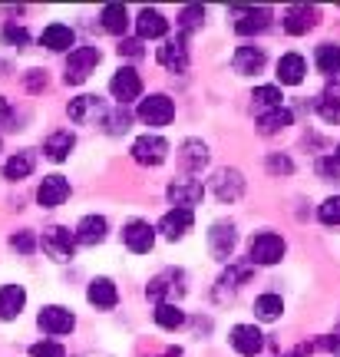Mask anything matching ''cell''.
Instances as JSON below:
<instances>
[{"label":"cell","instance_id":"23","mask_svg":"<svg viewBox=\"0 0 340 357\" xmlns=\"http://www.w3.org/2000/svg\"><path fill=\"white\" fill-rule=\"evenodd\" d=\"M317 24V10L314 7H288L284 10V17H281V26L288 30L291 37H301V33H307L311 26Z\"/></svg>","mask_w":340,"mask_h":357},{"label":"cell","instance_id":"34","mask_svg":"<svg viewBox=\"0 0 340 357\" xmlns=\"http://www.w3.org/2000/svg\"><path fill=\"white\" fill-rule=\"evenodd\" d=\"M252 102H254V109H258V116H261V113H271V109H281L284 96H281L277 86H258L252 93Z\"/></svg>","mask_w":340,"mask_h":357},{"label":"cell","instance_id":"37","mask_svg":"<svg viewBox=\"0 0 340 357\" xmlns=\"http://www.w3.org/2000/svg\"><path fill=\"white\" fill-rule=\"evenodd\" d=\"M317 113L327 126H340V100L337 96H320L317 100Z\"/></svg>","mask_w":340,"mask_h":357},{"label":"cell","instance_id":"16","mask_svg":"<svg viewBox=\"0 0 340 357\" xmlns=\"http://www.w3.org/2000/svg\"><path fill=\"white\" fill-rule=\"evenodd\" d=\"M205 195V185L199 182V178H176L172 185H169V202H172V208H189L192 205H199Z\"/></svg>","mask_w":340,"mask_h":357},{"label":"cell","instance_id":"6","mask_svg":"<svg viewBox=\"0 0 340 357\" xmlns=\"http://www.w3.org/2000/svg\"><path fill=\"white\" fill-rule=\"evenodd\" d=\"M132 159H136L139 166H162L165 155H169V142L162 136H155V132H146V136H139L132 142Z\"/></svg>","mask_w":340,"mask_h":357},{"label":"cell","instance_id":"30","mask_svg":"<svg viewBox=\"0 0 340 357\" xmlns=\"http://www.w3.org/2000/svg\"><path fill=\"white\" fill-rule=\"evenodd\" d=\"M284 314V301H281V294H258L254 298V318L258 321H277Z\"/></svg>","mask_w":340,"mask_h":357},{"label":"cell","instance_id":"38","mask_svg":"<svg viewBox=\"0 0 340 357\" xmlns=\"http://www.w3.org/2000/svg\"><path fill=\"white\" fill-rule=\"evenodd\" d=\"M205 24V7L202 3H192V7H182V13H178V26H182V33L185 30H195V26Z\"/></svg>","mask_w":340,"mask_h":357},{"label":"cell","instance_id":"25","mask_svg":"<svg viewBox=\"0 0 340 357\" xmlns=\"http://www.w3.org/2000/svg\"><path fill=\"white\" fill-rule=\"evenodd\" d=\"M73 149H76V136L70 129H56V132H50L47 142H43V153H47V159H53V162H66Z\"/></svg>","mask_w":340,"mask_h":357},{"label":"cell","instance_id":"4","mask_svg":"<svg viewBox=\"0 0 340 357\" xmlns=\"http://www.w3.org/2000/svg\"><path fill=\"white\" fill-rule=\"evenodd\" d=\"M139 119L152 129L169 126L176 119V102L169 100L165 93H152V96H146V100L139 102Z\"/></svg>","mask_w":340,"mask_h":357},{"label":"cell","instance_id":"43","mask_svg":"<svg viewBox=\"0 0 340 357\" xmlns=\"http://www.w3.org/2000/svg\"><path fill=\"white\" fill-rule=\"evenodd\" d=\"M317 172L327 178V182H337L340 178V166H337V159H320L317 162Z\"/></svg>","mask_w":340,"mask_h":357},{"label":"cell","instance_id":"39","mask_svg":"<svg viewBox=\"0 0 340 357\" xmlns=\"http://www.w3.org/2000/svg\"><path fill=\"white\" fill-rule=\"evenodd\" d=\"M317 215H320V222H324V225H340V195H330V199H324Z\"/></svg>","mask_w":340,"mask_h":357},{"label":"cell","instance_id":"19","mask_svg":"<svg viewBox=\"0 0 340 357\" xmlns=\"http://www.w3.org/2000/svg\"><path fill=\"white\" fill-rule=\"evenodd\" d=\"M106 235H109V222H106L102 215H83L79 218V225H76V231H73L76 245H86V248L102 245L106 242Z\"/></svg>","mask_w":340,"mask_h":357},{"label":"cell","instance_id":"13","mask_svg":"<svg viewBox=\"0 0 340 357\" xmlns=\"http://www.w3.org/2000/svg\"><path fill=\"white\" fill-rule=\"evenodd\" d=\"M212 192L218 195V202H238L245 195V178L238 169H218L212 176Z\"/></svg>","mask_w":340,"mask_h":357},{"label":"cell","instance_id":"14","mask_svg":"<svg viewBox=\"0 0 340 357\" xmlns=\"http://www.w3.org/2000/svg\"><path fill=\"white\" fill-rule=\"evenodd\" d=\"M235 242H238V231L231 222H215L208 229V252H212L218 261H228L231 252H235Z\"/></svg>","mask_w":340,"mask_h":357},{"label":"cell","instance_id":"35","mask_svg":"<svg viewBox=\"0 0 340 357\" xmlns=\"http://www.w3.org/2000/svg\"><path fill=\"white\" fill-rule=\"evenodd\" d=\"M252 268H254L252 261H235V265H228V271L222 275L218 284H222V288H241L245 281L252 278Z\"/></svg>","mask_w":340,"mask_h":357},{"label":"cell","instance_id":"40","mask_svg":"<svg viewBox=\"0 0 340 357\" xmlns=\"http://www.w3.org/2000/svg\"><path fill=\"white\" fill-rule=\"evenodd\" d=\"M3 43H7V47H17V50H24L26 43H30V33H26L24 26L7 24L3 26Z\"/></svg>","mask_w":340,"mask_h":357},{"label":"cell","instance_id":"3","mask_svg":"<svg viewBox=\"0 0 340 357\" xmlns=\"http://www.w3.org/2000/svg\"><path fill=\"white\" fill-rule=\"evenodd\" d=\"M40 248H43V255L53 258V261H70L76 255V238L73 231L63 229V225H50V229L43 231V238H40Z\"/></svg>","mask_w":340,"mask_h":357},{"label":"cell","instance_id":"26","mask_svg":"<svg viewBox=\"0 0 340 357\" xmlns=\"http://www.w3.org/2000/svg\"><path fill=\"white\" fill-rule=\"evenodd\" d=\"M178 162H182V169H189V172H202L208 166V146L202 139H185L182 149H178Z\"/></svg>","mask_w":340,"mask_h":357},{"label":"cell","instance_id":"47","mask_svg":"<svg viewBox=\"0 0 340 357\" xmlns=\"http://www.w3.org/2000/svg\"><path fill=\"white\" fill-rule=\"evenodd\" d=\"M334 159H337V166H340V146H337V153H334Z\"/></svg>","mask_w":340,"mask_h":357},{"label":"cell","instance_id":"46","mask_svg":"<svg viewBox=\"0 0 340 357\" xmlns=\"http://www.w3.org/2000/svg\"><path fill=\"white\" fill-rule=\"evenodd\" d=\"M268 169H271V172H291V159L288 155H271V159H268Z\"/></svg>","mask_w":340,"mask_h":357},{"label":"cell","instance_id":"15","mask_svg":"<svg viewBox=\"0 0 340 357\" xmlns=\"http://www.w3.org/2000/svg\"><path fill=\"white\" fill-rule=\"evenodd\" d=\"M228 344L235 347L241 357H254L261 354V347H265V334L258 331L254 324H235L231 334H228Z\"/></svg>","mask_w":340,"mask_h":357},{"label":"cell","instance_id":"21","mask_svg":"<svg viewBox=\"0 0 340 357\" xmlns=\"http://www.w3.org/2000/svg\"><path fill=\"white\" fill-rule=\"evenodd\" d=\"M304 73H307V60H304L301 53H284L281 60H277V83L281 86H298L304 83Z\"/></svg>","mask_w":340,"mask_h":357},{"label":"cell","instance_id":"22","mask_svg":"<svg viewBox=\"0 0 340 357\" xmlns=\"http://www.w3.org/2000/svg\"><path fill=\"white\" fill-rule=\"evenodd\" d=\"M136 33L139 40H159L169 33V20H165L159 10H152V7H142L136 17Z\"/></svg>","mask_w":340,"mask_h":357},{"label":"cell","instance_id":"2","mask_svg":"<svg viewBox=\"0 0 340 357\" xmlns=\"http://www.w3.org/2000/svg\"><path fill=\"white\" fill-rule=\"evenodd\" d=\"M284 258V238L275 231H258L248 242V261L252 265H277Z\"/></svg>","mask_w":340,"mask_h":357},{"label":"cell","instance_id":"17","mask_svg":"<svg viewBox=\"0 0 340 357\" xmlns=\"http://www.w3.org/2000/svg\"><path fill=\"white\" fill-rule=\"evenodd\" d=\"M192 229H195V212H189V208H169L162 215V222H159V231H162L169 242L185 238Z\"/></svg>","mask_w":340,"mask_h":357},{"label":"cell","instance_id":"18","mask_svg":"<svg viewBox=\"0 0 340 357\" xmlns=\"http://www.w3.org/2000/svg\"><path fill=\"white\" fill-rule=\"evenodd\" d=\"M86 301L96 311H113L116 305H119V288H116V281L113 278H93L89 281V288H86Z\"/></svg>","mask_w":340,"mask_h":357},{"label":"cell","instance_id":"7","mask_svg":"<svg viewBox=\"0 0 340 357\" xmlns=\"http://www.w3.org/2000/svg\"><path fill=\"white\" fill-rule=\"evenodd\" d=\"M66 113H70V119H73L76 126H93V123H102L106 119V102L100 100V96H76V100H70V106H66Z\"/></svg>","mask_w":340,"mask_h":357},{"label":"cell","instance_id":"27","mask_svg":"<svg viewBox=\"0 0 340 357\" xmlns=\"http://www.w3.org/2000/svg\"><path fill=\"white\" fill-rule=\"evenodd\" d=\"M40 43L53 53H66L76 43V33H73V26H66V24H50L40 33Z\"/></svg>","mask_w":340,"mask_h":357},{"label":"cell","instance_id":"28","mask_svg":"<svg viewBox=\"0 0 340 357\" xmlns=\"http://www.w3.org/2000/svg\"><path fill=\"white\" fill-rule=\"evenodd\" d=\"M100 24L106 33H113V37H123L129 30V10L123 3H106L100 13Z\"/></svg>","mask_w":340,"mask_h":357},{"label":"cell","instance_id":"20","mask_svg":"<svg viewBox=\"0 0 340 357\" xmlns=\"http://www.w3.org/2000/svg\"><path fill=\"white\" fill-rule=\"evenodd\" d=\"M26 307V288L24 284H3L0 288V321H17Z\"/></svg>","mask_w":340,"mask_h":357},{"label":"cell","instance_id":"32","mask_svg":"<svg viewBox=\"0 0 340 357\" xmlns=\"http://www.w3.org/2000/svg\"><path fill=\"white\" fill-rule=\"evenodd\" d=\"M155 324L165 328V331H178V328L185 324V311H182L176 301H162V305L155 307Z\"/></svg>","mask_w":340,"mask_h":357},{"label":"cell","instance_id":"36","mask_svg":"<svg viewBox=\"0 0 340 357\" xmlns=\"http://www.w3.org/2000/svg\"><path fill=\"white\" fill-rule=\"evenodd\" d=\"M129 123H132V116H129L123 106L113 109V113H106V119H102V126H106L109 136H123V132H129Z\"/></svg>","mask_w":340,"mask_h":357},{"label":"cell","instance_id":"29","mask_svg":"<svg viewBox=\"0 0 340 357\" xmlns=\"http://www.w3.org/2000/svg\"><path fill=\"white\" fill-rule=\"evenodd\" d=\"M33 166H37L33 153H13L10 159L3 162V178H7V182H24V178L33 172Z\"/></svg>","mask_w":340,"mask_h":357},{"label":"cell","instance_id":"31","mask_svg":"<svg viewBox=\"0 0 340 357\" xmlns=\"http://www.w3.org/2000/svg\"><path fill=\"white\" fill-rule=\"evenodd\" d=\"M314 63H317V70H320L324 77L340 73V47L337 43H320L317 53H314Z\"/></svg>","mask_w":340,"mask_h":357},{"label":"cell","instance_id":"8","mask_svg":"<svg viewBox=\"0 0 340 357\" xmlns=\"http://www.w3.org/2000/svg\"><path fill=\"white\" fill-rule=\"evenodd\" d=\"M109 93H113V100L119 106H126V102L142 96V77H139L132 66H119L113 73V79H109Z\"/></svg>","mask_w":340,"mask_h":357},{"label":"cell","instance_id":"41","mask_svg":"<svg viewBox=\"0 0 340 357\" xmlns=\"http://www.w3.org/2000/svg\"><path fill=\"white\" fill-rule=\"evenodd\" d=\"M10 248H17L20 255H33L37 252V238H33V231H17V235H10Z\"/></svg>","mask_w":340,"mask_h":357},{"label":"cell","instance_id":"33","mask_svg":"<svg viewBox=\"0 0 340 357\" xmlns=\"http://www.w3.org/2000/svg\"><path fill=\"white\" fill-rule=\"evenodd\" d=\"M291 119H294V116H291V109H284V106H281V109H271V113L258 116V129H261L265 136H275V132H281V129L291 126Z\"/></svg>","mask_w":340,"mask_h":357},{"label":"cell","instance_id":"11","mask_svg":"<svg viewBox=\"0 0 340 357\" xmlns=\"http://www.w3.org/2000/svg\"><path fill=\"white\" fill-rule=\"evenodd\" d=\"M231 10L238 13V20H235L238 37H252V33H261V30L271 26V10L268 7H231Z\"/></svg>","mask_w":340,"mask_h":357},{"label":"cell","instance_id":"9","mask_svg":"<svg viewBox=\"0 0 340 357\" xmlns=\"http://www.w3.org/2000/svg\"><path fill=\"white\" fill-rule=\"evenodd\" d=\"M159 63H162L165 70H172V73L189 70V40H185V33H176V37L162 40V47H159Z\"/></svg>","mask_w":340,"mask_h":357},{"label":"cell","instance_id":"1","mask_svg":"<svg viewBox=\"0 0 340 357\" xmlns=\"http://www.w3.org/2000/svg\"><path fill=\"white\" fill-rule=\"evenodd\" d=\"M102 53L96 50V47H76V50H70V56H66V70H63V79L70 83V86H79V83H86L89 73L100 66Z\"/></svg>","mask_w":340,"mask_h":357},{"label":"cell","instance_id":"42","mask_svg":"<svg viewBox=\"0 0 340 357\" xmlns=\"http://www.w3.org/2000/svg\"><path fill=\"white\" fill-rule=\"evenodd\" d=\"M30 357H66V351L56 341H37V344L30 347Z\"/></svg>","mask_w":340,"mask_h":357},{"label":"cell","instance_id":"45","mask_svg":"<svg viewBox=\"0 0 340 357\" xmlns=\"http://www.w3.org/2000/svg\"><path fill=\"white\" fill-rule=\"evenodd\" d=\"M119 53H126V56L139 60V56H142V40H123V43H119Z\"/></svg>","mask_w":340,"mask_h":357},{"label":"cell","instance_id":"10","mask_svg":"<svg viewBox=\"0 0 340 357\" xmlns=\"http://www.w3.org/2000/svg\"><path fill=\"white\" fill-rule=\"evenodd\" d=\"M123 242H126V248L132 255H149L152 245H155V229L149 222H142V218H132L123 229Z\"/></svg>","mask_w":340,"mask_h":357},{"label":"cell","instance_id":"24","mask_svg":"<svg viewBox=\"0 0 340 357\" xmlns=\"http://www.w3.org/2000/svg\"><path fill=\"white\" fill-rule=\"evenodd\" d=\"M231 66L238 77H254L265 70V50L261 47H238L235 56H231Z\"/></svg>","mask_w":340,"mask_h":357},{"label":"cell","instance_id":"44","mask_svg":"<svg viewBox=\"0 0 340 357\" xmlns=\"http://www.w3.org/2000/svg\"><path fill=\"white\" fill-rule=\"evenodd\" d=\"M43 86H47V73H43V70H30V73H26V89H30V93H40Z\"/></svg>","mask_w":340,"mask_h":357},{"label":"cell","instance_id":"12","mask_svg":"<svg viewBox=\"0 0 340 357\" xmlns=\"http://www.w3.org/2000/svg\"><path fill=\"white\" fill-rule=\"evenodd\" d=\"M70 199V178L60 176V172H53V176H43L37 189V202L43 208H60V205Z\"/></svg>","mask_w":340,"mask_h":357},{"label":"cell","instance_id":"5","mask_svg":"<svg viewBox=\"0 0 340 357\" xmlns=\"http://www.w3.org/2000/svg\"><path fill=\"white\" fill-rule=\"evenodd\" d=\"M37 324H40V331L43 334H50V337H63V334H70L76 328V318H73V311H70V307L47 305V307H40Z\"/></svg>","mask_w":340,"mask_h":357}]
</instances>
